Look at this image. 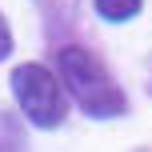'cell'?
Returning a JSON list of instances; mask_svg holds the SVG:
<instances>
[{"label": "cell", "instance_id": "2", "mask_svg": "<svg viewBox=\"0 0 152 152\" xmlns=\"http://www.w3.org/2000/svg\"><path fill=\"white\" fill-rule=\"evenodd\" d=\"M12 92H16V104L24 108V116L36 128H56L68 116V92H64L60 76L48 72L44 64H16Z\"/></svg>", "mask_w": 152, "mask_h": 152}, {"label": "cell", "instance_id": "5", "mask_svg": "<svg viewBox=\"0 0 152 152\" xmlns=\"http://www.w3.org/2000/svg\"><path fill=\"white\" fill-rule=\"evenodd\" d=\"M4 56H12V32H8L4 16H0V60H4Z\"/></svg>", "mask_w": 152, "mask_h": 152}, {"label": "cell", "instance_id": "4", "mask_svg": "<svg viewBox=\"0 0 152 152\" xmlns=\"http://www.w3.org/2000/svg\"><path fill=\"white\" fill-rule=\"evenodd\" d=\"M40 4H44L52 28H64L68 20H76V0H40Z\"/></svg>", "mask_w": 152, "mask_h": 152}, {"label": "cell", "instance_id": "3", "mask_svg": "<svg viewBox=\"0 0 152 152\" xmlns=\"http://www.w3.org/2000/svg\"><path fill=\"white\" fill-rule=\"evenodd\" d=\"M140 4H144V0H96V12L104 16V20L120 24V20H128V16H136Z\"/></svg>", "mask_w": 152, "mask_h": 152}, {"label": "cell", "instance_id": "1", "mask_svg": "<svg viewBox=\"0 0 152 152\" xmlns=\"http://www.w3.org/2000/svg\"><path fill=\"white\" fill-rule=\"evenodd\" d=\"M56 72H60L64 92L80 104V112L96 116V120H112V116L128 112L124 88L112 80V72L80 44H60L56 48Z\"/></svg>", "mask_w": 152, "mask_h": 152}]
</instances>
